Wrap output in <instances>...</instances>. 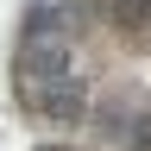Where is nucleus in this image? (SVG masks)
I'll return each mask as SVG.
<instances>
[{
    "instance_id": "nucleus-1",
    "label": "nucleus",
    "mask_w": 151,
    "mask_h": 151,
    "mask_svg": "<svg viewBox=\"0 0 151 151\" xmlns=\"http://www.w3.org/2000/svg\"><path fill=\"white\" fill-rule=\"evenodd\" d=\"M19 101L82 151H151V0H50L19 38Z\"/></svg>"
},
{
    "instance_id": "nucleus-2",
    "label": "nucleus",
    "mask_w": 151,
    "mask_h": 151,
    "mask_svg": "<svg viewBox=\"0 0 151 151\" xmlns=\"http://www.w3.org/2000/svg\"><path fill=\"white\" fill-rule=\"evenodd\" d=\"M38 151H82V145H38Z\"/></svg>"
}]
</instances>
